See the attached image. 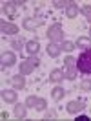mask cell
<instances>
[{
  "label": "cell",
  "mask_w": 91,
  "mask_h": 121,
  "mask_svg": "<svg viewBox=\"0 0 91 121\" xmlns=\"http://www.w3.org/2000/svg\"><path fill=\"white\" fill-rule=\"evenodd\" d=\"M76 68L84 75H91V48L84 50L76 59Z\"/></svg>",
  "instance_id": "1"
},
{
  "label": "cell",
  "mask_w": 91,
  "mask_h": 121,
  "mask_svg": "<svg viewBox=\"0 0 91 121\" xmlns=\"http://www.w3.org/2000/svg\"><path fill=\"white\" fill-rule=\"evenodd\" d=\"M47 39L51 40V42H60L62 39H64V28H62V24H53V26H49V30H47Z\"/></svg>",
  "instance_id": "2"
},
{
  "label": "cell",
  "mask_w": 91,
  "mask_h": 121,
  "mask_svg": "<svg viewBox=\"0 0 91 121\" xmlns=\"http://www.w3.org/2000/svg\"><path fill=\"white\" fill-rule=\"evenodd\" d=\"M64 66H66V72H64L66 77L73 81V79L76 77V70H78V68H76V59H75V57H71V55L66 57V59H64Z\"/></svg>",
  "instance_id": "3"
},
{
  "label": "cell",
  "mask_w": 91,
  "mask_h": 121,
  "mask_svg": "<svg viewBox=\"0 0 91 121\" xmlns=\"http://www.w3.org/2000/svg\"><path fill=\"white\" fill-rule=\"evenodd\" d=\"M37 66H38L37 57H31V59H27V60H22V62H20V73H22V75H29Z\"/></svg>",
  "instance_id": "4"
},
{
  "label": "cell",
  "mask_w": 91,
  "mask_h": 121,
  "mask_svg": "<svg viewBox=\"0 0 91 121\" xmlns=\"http://www.w3.org/2000/svg\"><path fill=\"white\" fill-rule=\"evenodd\" d=\"M0 30H2V33H6V35H16V33H18V26H16V24L4 22V20H2Z\"/></svg>",
  "instance_id": "5"
},
{
  "label": "cell",
  "mask_w": 91,
  "mask_h": 121,
  "mask_svg": "<svg viewBox=\"0 0 91 121\" xmlns=\"http://www.w3.org/2000/svg\"><path fill=\"white\" fill-rule=\"evenodd\" d=\"M66 108H68L69 114H78L86 108V105H84V101H71V103H68Z\"/></svg>",
  "instance_id": "6"
},
{
  "label": "cell",
  "mask_w": 91,
  "mask_h": 121,
  "mask_svg": "<svg viewBox=\"0 0 91 121\" xmlns=\"http://www.w3.org/2000/svg\"><path fill=\"white\" fill-rule=\"evenodd\" d=\"M24 28L26 30H37L38 26H42V18H31V17H27V18H24Z\"/></svg>",
  "instance_id": "7"
},
{
  "label": "cell",
  "mask_w": 91,
  "mask_h": 121,
  "mask_svg": "<svg viewBox=\"0 0 91 121\" xmlns=\"http://www.w3.org/2000/svg\"><path fill=\"white\" fill-rule=\"evenodd\" d=\"M15 60H16V57H15L13 52H4L2 53V66H13Z\"/></svg>",
  "instance_id": "8"
},
{
  "label": "cell",
  "mask_w": 91,
  "mask_h": 121,
  "mask_svg": "<svg viewBox=\"0 0 91 121\" xmlns=\"http://www.w3.org/2000/svg\"><path fill=\"white\" fill-rule=\"evenodd\" d=\"M11 84L15 86L16 90H24V86H26V79H24L22 73H20V75H13V79H11Z\"/></svg>",
  "instance_id": "9"
},
{
  "label": "cell",
  "mask_w": 91,
  "mask_h": 121,
  "mask_svg": "<svg viewBox=\"0 0 91 121\" xmlns=\"http://www.w3.org/2000/svg\"><path fill=\"white\" fill-rule=\"evenodd\" d=\"M2 99L6 103H16V92L15 90H2Z\"/></svg>",
  "instance_id": "10"
},
{
  "label": "cell",
  "mask_w": 91,
  "mask_h": 121,
  "mask_svg": "<svg viewBox=\"0 0 91 121\" xmlns=\"http://www.w3.org/2000/svg\"><path fill=\"white\" fill-rule=\"evenodd\" d=\"M76 48H82V50H87V48H91V37H78L75 42Z\"/></svg>",
  "instance_id": "11"
},
{
  "label": "cell",
  "mask_w": 91,
  "mask_h": 121,
  "mask_svg": "<svg viewBox=\"0 0 91 121\" xmlns=\"http://www.w3.org/2000/svg\"><path fill=\"white\" fill-rule=\"evenodd\" d=\"M62 52V46H58L57 42H51V44H47V55H51V57H57V55H60Z\"/></svg>",
  "instance_id": "12"
},
{
  "label": "cell",
  "mask_w": 91,
  "mask_h": 121,
  "mask_svg": "<svg viewBox=\"0 0 91 121\" xmlns=\"http://www.w3.org/2000/svg\"><path fill=\"white\" fill-rule=\"evenodd\" d=\"M26 50H27V53H29V55H35V53H38V50H40L38 40H29V42L26 44Z\"/></svg>",
  "instance_id": "13"
},
{
  "label": "cell",
  "mask_w": 91,
  "mask_h": 121,
  "mask_svg": "<svg viewBox=\"0 0 91 121\" xmlns=\"http://www.w3.org/2000/svg\"><path fill=\"white\" fill-rule=\"evenodd\" d=\"M64 77H66V73H64L62 70H53L51 75H49V81H51V83H60Z\"/></svg>",
  "instance_id": "14"
},
{
  "label": "cell",
  "mask_w": 91,
  "mask_h": 121,
  "mask_svg": "<svg viewBox=\"0 0 91 121\" xmlns=\"http://www.w3.org/2000/svg\"><path fill=\"white\" fill-rule=\"evenodd\" d=\"M64 95H66V90H64L62 86H55L53 90H51V97H53L55 101H60Z\"/></svg>",
  "instance_id": "15"
},
{
  "label": "cell",
  "mask_w": 91,
  "mask_h": 121,
  "mask_svg": "<svg viewBox=\"0 0 91 121\" xmlns=\"http://www.w3.org/2000/svg\"><path fill=\"white\" fill-rule=\"evenodd\" d=\"M16 9H18V6H16L15 2H6V4H4V13H8L9 17L15 15Z\"/></svg>",
  "instance_id": "16"
},
{
  "label": "cell",
  "mask_w": 91,
  "mask_h": 121,
  "mask_svg": "<svg viewBox=\"0 0 91 121\" xmlns=\"http://www.w3.org/2000/svg\"><path fill=\"white\" fill-rule=\"evenodd\" d=\"M26 105H15V110H13V114H15V117H18V119H24L26 117Z\"/></svg>",
  "instance_id": "17"
},
{
  "label": "cell",
  "mask_w": 91,
  "mask_h": 121,
  "mask_svg": "<svg viewBox=\"0 0 91 121\" xmlns=\"http://www.w3.org/2000/svg\"><path fill=\"white\" fill-rule=\"evenodd\" d=\"M78 11H80V9H78V6L73 2V4H71L68 9H66V17H68V18H75V17L78 15Z\"/></svg>",
  "instance_id": "18"
},
{
  "label": "cell",
  "mask_w": 91,
  "mask_h": 121,
  "mask_svg": "<svg viewBox=\"0 0 91 121\" xmlns=\"http://www.w3.org/2000/svg\"><path fill=\"white\" fill-rule=\"evenodd\" d=\"M71 4H73V0H57V2H55V8H58V9L66 8V9H68Z\"/></svg>",
  "instance_id": "19"
},
{
  "label": "cell",
  "mask_w": 91,
  "mask_h": 121,
  "mask_svg": "<svg viewBox=\"0 0 91 121\" xmlns=\"http://www.w3.org/2000/svg\"><path fill=\"white\" fill-rule=\"evenodd\" d=\"M35 108H37L38 112L46 110V108H47V101H46V99H37V105H35Z\"/></svg>",
  "instance_id": "20"
},
{
  "label": "cell",
  "mask_w": 91,
  "mask_h": 121,
  "mask_svg": "<svg viewBox=\"0 0 91 121\" xmlns=\"http://www.w3.org/2000/svg\"><path fill=\"white\" fill-rule=\"evenodd\" d=\"M62 50H64V52H73V50H75V42L64 40V42H62Z\"/></svg>",
  "instance_id": "21"
},
{
  "label": "cell",
  "mask_w": 91,
  "mask_h": 121,
  "mask_svg": "<svg viewBox=\"0 0 91 121\" xmlns=\"http://www.w3.org/2000/svg\"><path fill=\"white\" fill-rule=\"evenodd\" d=\"M80 90L91 92V79H84L82 83H80Z\"/></svg>",
  "instance_id": "22"
},
{
  "label": "cell",
  "mask_w": 91,
  "mask_h": 121,
  "mask_svg": "<svg viewBox=\"0 0 91 121\" xmlns=\"http://www.w3.org/2000/svg\"><path fill=\"white\" fill-rule=\"evenodd\" d=\"M37 99L38 97H35V95H29V97L26 99V106H31V108H33V106L37 105Z\"/></svg>",
  "instance_id": "23"
},
{
  "label": "cell",
  "mask_w": 91,
  "mask_h": 121,
  "mask_svg": "<svg viewBox=\"0 0 91 121\" xmlns=\"http://www.w3.org/2000/svg\"><path fill=\"white\" fill-rule=\"evenodd\" d=\"M82 13H84V17L91 22V6H84V8H82Z\"/></svg>",
  "instance_id": "24"
},
{
  "label": "cell",
  "mask_w": 91,
  "mask_h": 121,
  "mask_svg": "<svg viewBox=\"0 0 91 121\" xmlns=\"http://www.w3.org/2000/svg\"><path fill=\"white\" fill-rule=\"evenodd\" d=\"M11 46H13L15 50H20V48H22V40H20V39H18V40H13V42H11Z\"/></svg>",
  "instance_id": "25"
},
{
  "label": "cell",
  "mask_w": 91,
  "mask_h": 121,
  "mask_svg": "<svg viewBox=\"0 0 91 121\" xmlns=\"http://www.w3.org/2000/svg\"><path fill=\"white\" fill-rule=\"evenodd\" d=\"M76 119H78V121H87V119H89V117H87V116H78Z\"/></svg>",
  "instance_id": "26"
},
{
  "label": "cell",
  "mask_w": 91,
  "mask_h": 121,
  "mask_svg": "<svg viewBox=\"0 0 91 121\" xmlns=\"http://www.w3.org/2000/svg\"><path fill=\"white\" fill-rule=\"evenodd\" d=\"M47 117H49V119H53V117H55V112H47V116H46V119H47Z\"/></svg>",
  "instance_id": "27"
},
{
  "label": "cell",
  "mask_w": 91,
  "mask_h": 121,
  "mask_svg": "<svg viewBox=\"0 0 91 121\" xmlns=\"http://www.w3.org/2000/svg\"><path fill=\"white\" fill-rule=\"evenodd\" d=\"M89 31H91V30H89Z\"/></svg>",
  "instance_id": "28"
}]
</instances>
